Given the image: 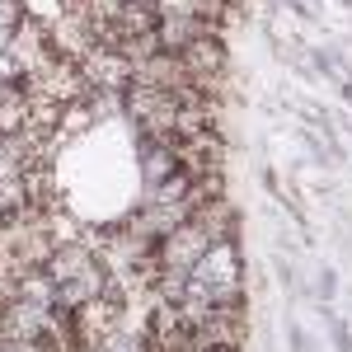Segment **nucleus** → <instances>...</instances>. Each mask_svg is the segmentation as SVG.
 Returning <instances> with one entry per match:
<instances>
[{"mask_svg":"<svg viewBox=\"0 0 352 352\" xmlns=\"http://www.w3.org/2000/svg\"><path fill=\"white\" fill-rule=\"evenodd\" d=\"M0 352H66L52 338H0Z\"/></svg>","mask_w":352,"mask_h":352,"instance_id":"obj_3","label":"nucleus"},{"mask_svg":"<svg viewBox=\"0 0 352 352\" xmlns=\"http://www.w3.org/2000/svg\"><path fill=\"white\" fill-rule=\"evenodd\" d=\"M43 272L56 287V305L61 310H85L99 305L113 292V268L109 258L85 240H56L52 254L43 258Z\"/></svg>","mask_w":352,"mask_h":352,"instance_id":"obj_2","label":"nucleus"},{"mask_svg":"<svg viewBox=\"0 0 352 352\" xmlns=\"http://www.w3.org/2000/svg\"><path fill=\"white\" fill-rule=\"evenodd\" d=\"M174 305L184 315H217V310H244V263H240V240L221 235L197 263H192L179 287H174Z\"/></svg>","mask_w":352,"mask_h":352,"instance_id":"obj_1","label":"nucleus"}]
</instances>
